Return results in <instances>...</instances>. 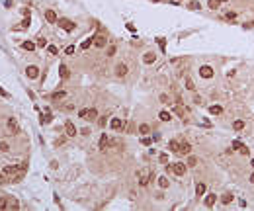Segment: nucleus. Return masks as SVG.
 <instances>
[{"mask_svg": "<svg viewBox=\"0 0 254 211\" xmlns=\"http://www.w3.org/2000/svg\"><path fill=\"white\" fill-rule=\"evenodd\" d=\"M168 168H170L176 176H184V172H186V164H184V162H174V164H170Z\"/></svg>", "mask_w": 254, "mask_h": 211, "instance_id": "obj_1", "label": "nucleus"}, {"mask_svg": "<svg viewBox=\"0 0 254 211\" xmlns=\"http://www.w3.org/2000/svg\"><path fill=\"white\" fill-rule=\"evenodd\" d=\"M57 23L65 29V31H72L74 29V22H70V20H66V18H61V20H57Z\"/></svg>", "mask_w": 254, "mask_h": 211, "instance_id": "obj_2", "label": "nucleus"}, {"mask_svg": "<svg viewBox=\"0 0 254 211\" xmlns=\"http://www.w3.org/2000/svg\"><path fill=\"white\" fill-rule=\"evenodd\" d=\"M8 129H10L14 135H18L20 133V123H18V119H14V117H10L8 119Z\"/></svg>", "mask_w": 254, "mask_h": 211, "instance_id": "obj_3", "label": "nucleus"}, {"mask_svg": "<svg viewBox=\"0 0 254 211\" xmlns=\"http://www.w3.org/2000/svg\"><path fill=\"white\" fill-rule=\"evenodd\" d=\"M25 74H27V78H31V80H33V78H37V76H39V68H37V67H33V65H31V67H27V68H25Z\"/></svg>", "mask_w": 254, "mask_h": 211, "instance_id": "obj_4", "label": "nucleus"}, {"mask_svg": "<svg viewBox=\"0 0 254 211\" xmlns=\"http://www.w3.org/2000/svg\"><path fill=\"white\" fill-rule=\"evenodd\" d=\"M65 131H66L68 137H74V135H76V127H74V123H72V121H66L65 123Z\"/></svg>", "mask_w": 254, "mask_h": 211, "instance_id": "obj_5", "label": "nucleus"}, {"mask_svg": "<svg viewBox=\"0 0 254 211\" xmlns=\"http://www.w3.org/2000/svg\"><path fill=\"white\" fill-rule=\"evenodd\" d=\"M106 43H108V39H106L104 35H96V37L92 39V45H96V47H106Z\"/></svg>", "mask_w": 254, "mask_h": 211, "instance_id": "obj_6", "label": "nucleus"}, {"mask_svg": "<svg viewBox=\"0 0 254 211\" xmlns=\"http://www.w3.org/2000/svg\"><path fill=\"white\" fill-rule=\"evenodd\" d=\"M199 74H201L203 78H211V76H213V68L207 67V65H203V67L199 68Z\"/></svg>", "mask_w": 254, "mask_h": 211, "instance_id": "obj_7", "label": "nucleus"}, {"mask_svg": "<svg viewBox=\"0 0 254 211\" xmlns=\"http://www.w3.org/2000/svg\"><path fill=\"white\" fill-rule=\"evenodd\" d=\"M45 20H47L49 23H57V20H59V18H57L55 10H47V12H45Z\"/></svg>", "mask_w": 254, "mask_h": 211, "instance_id": "obj_8", "label": "nucleus"}, {"mask_svg": "<svg viewBox=\"0 0 254 211\" xmlns=\"http://www.w3.org/2000/svg\"><path fill=\"white\" fill-rule=\"evenodd\" d=\"M115 74H117V76H125V74H127V65H117V67H115Z\"/></svg>", "mask_w": 254, "mask_h": 211, "instance_id": "obj_9", "label": "nucleus"}, {"mask_svg": "<svg viewBox=\"0 0 254 211\" xmlns=\"http://www.w3.org/2000/svg\"><path fill=\"white\" fill-rule=\"evenodd\" d=\"M180 153H182V155H190V153H192V145L190 143H180Z\"/></svg>", "mask_w": 254, "mask_h": 211, "instance_id": "obj_10", "label": "nucleus"}, {"mask_svg": "<svg viewBox=\"0 0 254 211\" xmlns=\"http://www.w3.org/2000/svg\"><path fill=\"white\" fill-rule=\"evenodd\" d=\"M139 184L147 186L149 184V172H139Z\"/></svg>", "mask_w": 254, "mask_h": 211, "instance_id": "obj_11", "label": "nucleus"}, {"mask_svg": "<svg viewBox=\"0 0 254 211\" xmlns=\"http://www.w3.org/2000/svg\"><path fill=\"white\" fill-rule=\"evenodd\" d=\"M215 200H217V196H215V194H207V196H205V205H207V207H213Z\"/></svg>", "mask_w": 254, "mask_h": 211, "instance_id": "obj_12", "label": "nucleus"}, {"mask_svg": "<svg viewBox=\"0 0 254 211\" xmlns=\"http://www.w3.org/2000/svg\"><path fill=\"white\" fill-rule=\"evenodd\" d=\"M110 127H111V129H115V131H117V129H121V127H123V121H121V119H117V117H115V119H111V121H110Z\"/></svg>", "mask_w": 254, "mask_h": 211, "instance_id": "obj_13", "label": "nucleus"}, {"mask_svg": "<svg viewBox=\"0 0 254 211\" xmlns=\"http://www.w3.org/2000/svg\"><path fill=\"white\" fill-rule=\"evenodd\" d=\"M110 143V139H108V135H102V139H100V151H106V147Z\"/></svg>", "mask_w": 254, "mask_h": 211, "instance_id": "obj_14", "label": "nucleus"}, {"mask_svg": "<svg viewBox=\"0 0 254 211\" xmlns=\"http://www.w3.org/2000/svg\"><path fill=\"white\" fill-rule=\"evenodd\" d=\"M59 72H61V78H68V74H70L66 65H61V67H59Z\"/></svg>", "mask_w": 254, "mask_h": 211, "instance_id": "obj_15", "label": "nucleus"}, {"mask_svg": "<svg viewBox=\"0 0 254 211\" xmlns=\"http://www.w3.org/2000/svg\"><path fill=\"white\" fill-rule=\"evenodd\" d=\"M139 133H141V135H149V133H151V127H149L147 123H141V125H139Z\"/></svg>", "mask_w": 254, "mask_h": 211, "instance_id": "obj_16", "label": "nucleus"}, {"mask_svg": "<svg viewBox=\"0 0 254 211\" xmlns=\"http://www.w3.org/2000/svg\"><path fill=\"white\" fill-rule=\"evenodd\" d=\"M155 59H156V57H155V53H147V55L143 57V61H145V63H147V65H151V63H155Z\"/></svg>", "mask_w": 254, "mask_h": 211, "instance_id": "obj_17", "label": "nucleus"}, {"mask_svg": "<svg viewBox=\"0 0 254 211\" xmlns=\"http://www.w3.org/2000/svg\"><path fill=\"white\" fill-rule=\"evenodd\" d=\"M6 209H20V203H18V201L16 200H8V207H6Z\"/></svg>", "mask_w": 254, "mask_h": 211, "instance_id": "obj_18", "label": "nucleus"}, {"mask_svg": "<svg viewBox=\"0 0 254 211\" xmlns=\"http://www.w3.org/2000/svg\"><path fill=\"white\" fill-rule=\"evenodd\" d=\"M168 147H170V151H172V153H180V143H178V141H170Z\"/></svg>", "mask_w": 254, "mask_h": 211, "instance_id": "obj_19", "label": "nucleus"}, {"mask_svg": "<svg viewBox=\"0 0 254 211\" xmlns=\"http://www.w3.org/2000/svg\"><path fill=\"white\" fill-rule=\"evenodd\" d=\"M158 117H160V121H170V119H172V115H170L168 111H160Z\"/></svg>", "mask_w": 254, "mask_h": 211, "instance_id": "obj_20", "label": "nucleus"}, {"mask_svg": "<svg viewBox=\"0 0 254 211\" xmlns=\"http://www.w3.org/2000/svg\"><path fill=\"white\" fill-rule=\"evenodd\" d=\"M22 47L25 49V51H33V49H35V43H33V41H23Z\"/></svg>", "mask_w": 254, "mask_h": 211, "instance_id": "obj_21", "label": "nucleus"}, {"mask_svg": "<svg viewBox=\"0 0 254 211\" xmlns=\"http://www.w3.org/2000/svg\"><path fill=\"white\" fill-rule=\"evenodd\" d=\"M221 111H223L221 106H211V108H209V113H213V115H219Z\"/></svg>", "mask_w": 254, "mask_h": 211, "instance_id": "obj_22", "label": "nucleus"}, {"mask_svg": "<svg viewBox=\"0 0 254 211\" xmlns=\"http://www.w3.org/2000/svg\"><path fill=\"white\" fill-rule=\"evenodd\" d=\"M196 194H198V196H203V194H205V184H198V186H196Z\"/></svg>", "mask_w": 254, "mask_h": 211, "instance_id": "obj_23", "label": "nucleus"}, {"mask_svg": "<svg viewBox=\"0 0 254 211\" xmlns=\"http://www.w3.org/2000/svg\"><path fill=\"white\" fill-rule=\"evenodd\" d=\"M219 4H221L219 0H209V2H207V6H209L211 10H217V8H219Z\"/></svg>", "mask_w": 254, "mask_h": 211, "instance_id": "obj_24", "label": "nucleus"}, {"mask_svg": "<svg viewBox=\"0 0 254 211\" xmlns=\"http://www.w3.org/2000/svg\"><path fill=\"white\" fill-rule=\"evenodd\" d=\"M8 200H10V198H6V196L0 198V209H6V207H8Z\"/></svg>", "mask_w": 254, "mask_h": 211, "instance_id": "obj_25", "label": "nucleus"}, {"mask_svg": "<svg viewBox=\"0 0 254 211\" xmlns=\"http://www.w3.org/2000/svg\"><path fill=\"white\" fill-rule=\"evenodd\" d=\"M233 127H235L237 131H241V129H243V127H244V121H243V119H237V121L233 123Z\"/></svg>", "mask_w": 254, "mask_h": 211, "instance_id": "obj_26", "label": "nucleus"}, {"mask_svg": "<svg viewBox=\"0 0 254 211\" xmlns=\"http://www.w3.org/2000/svg\"><path fill=\"white\" fill-rule=\"evenodd\" d=\"M51 121H53L51 113H45V115H41V123H45V125H47V123H51Z\"/></svg>", "mask_w": 254, "mask_h": 211, "instance_id": "obj_27", "label": "nucleus"}, {"mask_svg": "<svg viewBox=\"0 0 254 211\" xmlns=\"http://www.w3.org/2000/svg\"><path fill=\"white\" fill-rule=\"evenodd\" d=\"M221 201L225 203V205H227V203H231V201H233V194H225V196L221 198Z\"/></svg>", "mask_w": 254, "mask_h": 211, "instance_id": "obj_28", "label": "nucleus"}, {"mask_svg": "<svg viewBox=\"0 0 254 211\" xmlns=\"http://www.w3.org/2000/svg\"><path fill=\"white\" fill-rule=\"evenodd\" d=\"M158 186H160V188H168V178H158Z\"/></svg>", "mask_w": 254, "mask_h": 211, "instance_id": "obj_29", "label": "nucleus"}, {"mask_svg": "<svg viewBox=\"0 0 254 211\" xmlns=\"http://www.w3.org/2000/svg\"><path fill=\"white\" fill-rule=\"evenodd\" d=\"M47 51H49V53H51V55H53V57H55L57 53H59V49H57L55 45H47Z\"/></svg>", "mask_w": 254, "mask_h": 211, "instance_id": "obj_30", "label": "nucleus"}, {"mask_svg": "<svg viewBox=\"0 0 254 211\" xmlns=\"http://www.w3.org/2000/svg\"><path fill=\"white\" fill-rule=\"evenodd\" d=\"M96 117H98V111L94 110V108H92V110H88V119H96Z\"/></svg>", "mask_w": 254, "mask_h": 211, "instance_id": "obj_31", "label": "nucleus"}, {"mask_svg": "<svg viewBox=\"0 0 254 211\" xmlns=\"http://www.w3.org/2000/svg\"><path fill=\"white\" fill-rule=\"evenodd\" d=\"M51 98H53V100H63V98H65V92H55Z\"/></svg>", "mask_w": 254, "mask_h": 211, "instance_id": "obj_32", "label": "nucleus"}, {"mask_svg": "<svg viewBox=\"0 0 254 211\" xmlns=\"http://www.w3.org/2000/svg\"><path fill=\"white\" fill-rule=\"evenodd\" d=\"M196 164H198V158H196V156H190V158H188V164H186V166H196Z\"/></svg>", "mask_w": 254, "mask_h": 211, "instance_id": "obj_33", "label": "nucleus"}, {"mask_svg": "<svg viewBox=\"0 0 254 211\" xmlns=\"http://www.w3.org/2000/svg\"><path fill=\"white\" fill-rule=\"evenodd\" d=\"M0 151H2V153H8V151H10V145L2 141V143H0Z\"/></svg>", "mask_w": 254, "mask_h": 211, "instance_id": "obj_34", "label": "nucleus"}, {"mask_svg": "<svg viewBox=\"0 0 254 211\" xmlns=\"http://www.w3.org/2000/svg\"><path fill=\"white\" fill-rule=\"evenodd\" d=\"M92 39H94V37H90V39H86V41H82V45H80V47H82V49H88L90 45H92Z\"/></svg>", "mask_w": 254, "mask_h": 211, "instance_id": "obj_35", "label": "nucleus"}, {"mask_svg": "<svg viewBox=\"0 0 254 211\" xmlns=\"http://www.w3.org/2000/svg\"><path fill=\"white\" fill-rule=\"evenodd\" d=\"M37 47H47V39L45 37H39L37 39Z\"/></svg>", "mask_w": 254, "mask_h": 211, "instance_id": "obj_36", "label": "nucleus"}, {"mask_svg": "<svg viewBox=\"0 0 254 211\" xmlns=\"http://www.w3.org/2000/svg\"><path fill=\"white\" fill-rule=\"evenodd\" d=\"M186 88H188V90H196V86H194V82H192L190 78H186Z\"/></svg>", "mask_w": 254, "mask_h": 211, "instance_id": "obj_37", "label": "nucleus"}, {"mask_svg": "<svg viewBox=\"0 0 254 211\" xmlns=\"http://www.w3.org/2000/svg\"><path fill=\"white\" fill-rule=\"evenodd\" d=\"M22 27L25 29V27H29V16H25L23 18V22H22Z\"/></svg>", "mask_w": 254, "mask_h": 211, "instance_id": "obj_38", "label": "nucleus"}, {"mask_svg": "<svg viewBox=\"0 0 254 211\" xmlns=\"http://www.w3.org/2000/svg\"><path fill=\"white\" fill-rule=\"evenodd\" d=\"M141 143H143V145H147V147H149V145L153 143V139H151V137H143V139H141Z\"/></svg>", "mask_w": 254, "mask_h": 211, "instance_id": "obj_39", "label": "nucleus"}, {"mask_svg": "<svg viewBox=\"0 0 254 211\" xmlns=\"http://www.w3.org/2000/svg\"><path fill=\"white\" fill-rule=\"evenodd\" d=\"M113 55H115V47L110 45V47H108V57H113Z\"/></svg>", "mask_w": 254, "mask_h": 211, "instance_id": "obj_40", "label": "nucleus"}, {"mask_svg": "<svg viewBox=\"0 0 254 211\" xmlns=\"http://www.w3.org/2000/svg\"><path fill=\"white\" fill-rule=\"evenodd\" d=\"M65 53H66V55H72V53H74V45H68V47L65 49Z\"/></svg>", "mask_w": 254, "mask_h": 211, "instance_id": "obj_41", "label": "nucleus"}, {"mask_svg": "<svg viewBox=\"0 0 254 211\" xmlns=\"http://www.w3.org/2000/svg\"><path fill=\"white\" fill-rule=\"evenodd\" d=\"M190 10H199V2H196V0H194V2L190 4Z\"/></svg>", "mask_w": 254, "mask_h": 211, "instance_id": "obj_42", "label": "nucleus"}, {"mask_svg": "<svg viewBox=\"0 0 254 211\" xmlns=\"http://www.w3.org/2000/svg\"><path fill=\"white\" fill-rule=\"evenodd\" d=\"M241 147H243V143H241V141H233V149L241 151Z\"/></svg>", "mask_w": 254, "mask_h": 211, "instance_id": "obj_43", "label": "nucleus"}, {"mask_svg": "<svg viewBox=\"0 0 254 211\" xmlns=\"http://www.w3.org/2000/svg\"><path fill=\"white\" fill-rule=\"evenodd\" d=\"M239 153H241V155H248V153H250V151H248V147H246V145H243V147H241V151H239Z\"/></svg>", "mask_w": 254, "mask_h": 211, "instance_id": "obj_44", "label": "nucleus"}, {"mask_svg": "<svg viewBox=\"0 0 254 211\" xmlns=\"http://www.w3.org/2000/svg\"><path fill=\"white\" fill-rule=\"evenodd\" d=\"M78 115H80L82 119H84V117H88V110H80V111H78Z\"/></svg>", "mask_w": 254, "mask_h": 211, "instance_id": "obj_45", "label": "nucleus"}, {"mask_svg": "<svg viewBox=\"0 0 254 211\" xmlns=\"http://www.w3.org/2000/svg\"><path fill=\"white\" fill-rule=\"evenodd\" d=\"M160 162H168V155H160Z\"/></svg>", "mask_w": 254, "mask_h": 211, "instance_id": "obj_46", "label": "nucleus"}, {"mask_svg": "<svg viewBox=\"0 0 254 211\" xmlns=\"http://www.w3.org/2000/svg\"><path fill=\"white\" fill-rule=\"evenodd\" d=\"M6 182H8V178H6V176H2V174H0V184H6Z\"/></svg>", "mask_w": 254, "mask_h": 211, "instance_id": "obj_47", "label": "nucleus"}, {"mask_svg": "<svg viewBox=\"0 0 254 211\" xmlns=\"http://www.w3.org/2000/svg\"><path fill=\"white\" fill-rule=\"evenodd\" d=\"M4 4H6V6L10 8V6H12V0H4Z\"/></svg>", "mask_w": 254, "mask_h": 211, "instance_id": "obj_48", "label": "nucleus"}, {"mask_svg": "<svg viewBox=\"0 0 254 211\" xmlns=\"http://www.w3.org/2000/svg\"><path fill=\"white\" fill-rule=\"evenodd\" d=\"M0 96H8V94H6V92H4V90L0 88Z\"/></svg>", "mask_w": 254, "mask_h": 211, "instance_id": "obj_49", "label": "nucleus"}, {"mask_svg": "<svg viewBox=\"0 0 254 211\" xmlns=\"http://www.w3.org/2000/svg\"><path fill=\"white\" fill-rule=\"evenodd\" d=\"M250 166H252V168H254V158H252V160H250Z\"/></svg>", "mask_w": 254, "mask_h": 211, "instance_id": "obj_50", "label": "nucleus"}, {"mask_svg": "<svg viewBox=\"0 0 254 211\" xmlns=\"http://www.w3.org/2000/svg\"><path fill=\"white\" fill-rule=\"evenodd\" d=\"M250 182H252V184H254V174H252V176H250Z\"/></svg>", "mask_w": 254, "mask_h": 211, "instance_id": "obj_51", "label": "nucleus"}, {"mask_svg": "<svg viewBox=\"0 0 254 211\" xmlns=\"http://www.w3.org/2000/svg\"><path fill=\"white\" fill-rule=\"evenodd\" d=\"M219 2H227V0H219Z\"/></svg>", "mask_w": 254, "mask_h": 211, "instance_id": "obj_52", "label": "nucleus"}]
</instances>
